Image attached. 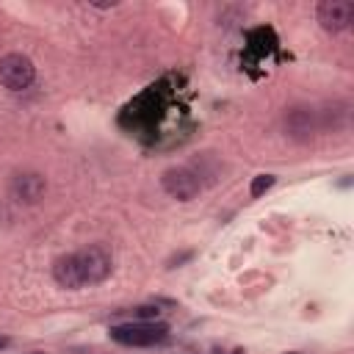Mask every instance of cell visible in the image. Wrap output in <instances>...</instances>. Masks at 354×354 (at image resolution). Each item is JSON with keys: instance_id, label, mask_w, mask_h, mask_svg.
<instances>
[{"instance_id": "6da1fadb", "label": "cell", "mask_w": 354, "mask_h": 354, "mask_svg": "<svg viewBox=\"0 0 354 354\" xmlns=\"http://www.w3.org/2000/svg\"><path fill=\"white\" fill-rule=\"evenodd\" d=\"M169 337V324L160 321H127V324H116L111 326V340H116L119 346H155L163 343Z\"/></svg>"}, {"instance_id": "7a4b0ae2", "label": "cell", "mask_w": 354, "mask_h": 354, "mask_svg": "<svg viewBox=\"0 0 354 354\" xmlns=\"http://www.w3.org/2000/svg\"><path fill=\"white\" fill-rule=\"evenodd\" d=\"M75 260H77V268H80V279H83V288L86 285H100L102 279L111 277V268H113V257L105 246L100 243H91L80 252H75Z\"/></svg>"}, {"instance_id": "3957f363", "label": "cell", "mask_w": 354, "mask_h": 354, "mask_svg": "<svg viewBox=\"0 0 354 354\" xmlns=\"http://www.w3.org/2000/svg\"><path fill=\"white\" fill-rule=\"evenodd\" d=\"M160 185H163V191H166L169 196H174L177 202H191V199H196L199 191H202L199 174H196L194 169H188V166H171V169H166V171L160 174Z\"/></svg>"}, {"instance_id": "277c9868", "label": "cell", "mask_w": 354, "mask_h": 354, "mask_svg": "<svg viewBox=\"0 0 354 354\" xmlns=\"http://www.w3.org/2000/svg\"><path fill=\"white\" fill-rule=\"evenodd\" d=\"M36 77V66L28 55L22 53H8L0 58V86L8 91H22L33 83Z\"/></svg>"}, {"instance_id": "5b68a950", "label": "cell", "mask_w": 354, "mask_h": 354, "mask_svg": "<svg viewBox=\"0 0 354 354\" xmlns=\"http://www.w3.org/2000/svg\"><path fill=\"white\" fill-rule=\"evenodd\" d=\"M315 19L326 33H340L354 22V3L351 0H321L315 8Z\"/></svg>"}, {"instance_id": "8992f818", "label": "cell", "mask_w": 354, "mask_h": 354, "mask_svg": "<svg viewBox=\"0 0 354 354\" xmlns=\"http://www.w3.org/2000/svg\"><path fill=\"white\" fill-rule=\"evenodd\" d=\"M318 111L307 108V105H293L288 113H285V133L288 138H293L296 144H307L315 138L318 133Z\"/></svg>"}, {"instance_id": "52a82bcc", "label": "cell", "mask_w": 354, "mask_h": 354, "mask_svg": "<svg viewBox=\"0 0 354 354\" xmlns=\"http://www.w3.org/2000/svg\"><path fill=\"white\" fill-rule=\"evenodd\" d=\"M47 191V180L39 171H19L11 177V196L19 205H36Z\"/></svg>"}, {"instance_id": "ba28073f", "label": "cell", "mask_w": 354, "mask_h": 354, "mask_svg": "<svg viewBox=\"0 0 354 354\" xmlns=\"http://www.w3.org/2000/svg\"><path fill=\"white\" fill-rule=\"evenodd\" d=\"M53 279L66 288V290H80L83 288V279H80V268H77V260L75 254H64L53 263Z\"/></svg>"}, {"instance_id": "9c48e42d", "label": "cell", "mask_w": 354, "mask_h": 354, "mask_svg": "<svg viewBox=\"0 0 354 354\" xmlns=\"http://www.w3.org/2000/svg\"><path fill=\"white\" fill-rule=\"evenodd\" d=\"M271 185H274V174H257V177L252 180V185H249V194L257 199V196H263Z\"/></svg>"}, {"instance_id": "30bf717a", "label": "cell", "mask_w": 354, "mask_h": 354, "mask_svg": "<svg viewBox=\"0 0 354 354\" xmlns=\"http://www.w3.org/2000/svg\"><path fill=\"white\" fill-rule=\"evenodd\" d=\"M158 307H152V304H138V307H133V310H127V315H130V321H152V318H158Z\"/></svg>"}, {"instance_id": "8fae6325", "label": "cell", "mask_w": 354, "mask_h": 354, "mask_svg": "<svg viewBox=\"0 0 354 354\" xmlns=\"http://www.w3.org/2000/svg\"><path fill=\"white\" fill-rule=\"evenodd\" d=\"M6 346H8V337H3V335H0V348H6Z\"/></svg>"}, {"instance_id": "7c38bea8", "label": "cell", "mask_w": 354, "mask_h": 354, "mask_svg": "<svg viewBox=\"0 0 354 354\" xmlns=\"http://www.w3.org/2000/svg\"><path fill=\"white\" fill-rule=\"evenodd\" d=\"M288 354H299V351H288Z\"/></svg>"}, {"instance_id": "4fadbf2b", "label": "cell", "mask_w": 354, "mask_h": 354, "mask_svg": "<svg viewBox=\"0 0 354 354\" xmlns=\"http://www.w3.org/2000/svg\"><path fill=\"white\" fill-rule=\"evenodd\" d=\"M36 354H41V351H36Z\"/></svg>"}]
</instances>
